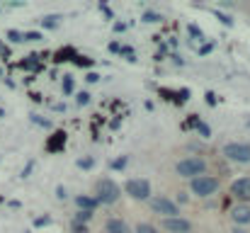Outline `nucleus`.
<instances>
[{
  "label": "nucleus",
  "instance_id": "1",
  "mask_svg": "<svg viewBox=\"0 0 250 233\" xmlns=\"http://www.w3.org/2000/svg\"><path fill=\"white\" fill-rule=\"evenodd\" d=\"M175 172H177L180 177L194 180V177H199V175H207V160H204V158H197V155L182 158V160L175 165Z\"/></svg>",
  "mask_w": 250,
  "mask_h": 233
},
{
  "label": "nucleus",
  "instance_id": "2",
  "mask_svg": "<svg viewBox=\"0 0 250 233\" xmlns=\"http://www.w3.org/2000/svg\"><path fill=\"white\" fill-rule=\"evenodd\" d=\"M119 194H122V187H119L112 177H102V180H97L92 197H95L100 204H114V202L119 199Z\"/></svg>",
  "mask_w": 250,
  "mask_h": 233
},
{
  "label": "nucleus",
  "instance_id": "3",
  "mask_svg": "<svg viewBox=\"0 0 250 233\" xmlns=\"http://www.w3.org/2000/svg\"><path fill=\"white\" fill-rule=\"evenodd\" d=\"M148 204H151V212H156V214L163 216V219H175V216H180V207H177V202H172L170 197L156 194V197L148 199Z\"/></svg>",
  "mask_w": 250,
  "mask_h": 233
},
{
  "label": "nucleus",
  "instance_id": "4",
  "mask_svg": "<svg viewBox=\"0 0 250 233\" xmlns=\"http://www.w3.org/2000/svg\"><path fill=\"white\" fill-rule=\"evenodd\" d=\"M189 187H192V192L197 197L204 199V197H211V194L219 192V177H214V175H199V177L189 180Z\"/></svg>",
  "mask_w": 250,
  "mask_h": 233
},
{
  "label": "nucleus",
  "instance_id": "5",
  "mask_svg": "<svg viewBox=\"0 0 250 233\" xmlns=\"http://www.w3.org/2000/svg\"><path fill=\"white\" fill-rule=\"evenodd\" d=\"M124 190H126V194H129L131 199H136V202H148V199H151V182L144 180V177H131V180H126Z\"/></svg>",
  "mask_w": 250,
  "mask_h": 233
},
{
  "label": "nucleus",
  "instance_id": "6",
  "mask_svg": "<svg viewBox=\"0 0 250 233\" xmlns=\"http://www.w3.org/2000/svg\"><path fill=\"white\" fill-rule=\"evenodd\" d=\"M224 155L233 163H241L246 165L250 163V144H241V141H233V144H226L224 146Z\"/></svg>",
  "mask_w": 250,
  "mask_h": 233
},
{
  "label": "nucleus",
  "instance_id": "7",
  "mask_svg": "<svg viewBox=\"0 0 250 233\" xmlns=\"http://www.w3.org/2000/svg\"><path fill=\"white\" fill-rule=\"evenodd\" d=\"M231 194H233L236 199H241L243 204H248L250 202V177H238V180H233Z\"/></svg>",
  "mask_w": 250,
  "mask_h": 233
},
{
  "label": "nucleus",
  "instance_id": "8",
  "mask_svg": "<svg viewBox=\"0 0 250 233\" xmlns=\"http://www.w3.org/2000/svg\"><path fill=\"white\" fill-rule=\"evenodd\" d=\"M163 229L170 233H189L192 231V224L182 216H175V219H163Z\"/></svg>",
  "mask_w": 250,
  "mask_h": 233
},
{
  "label": "nucleus",
  "instance_id": "9",
  "mask_svg": "<svg viewBox=\"0 0 250 233\" xmlns=\"http://www.w3.org/2000/svg\"><path fill=\"white\" fill-rule=\"evenodd\" d=\"M231 221L236 224V226H248L250 224V204H238V207H233L231 209Z\"/></svg>",
  "mask_w": 250,
  "mask_h": 233
},
{
  "label": "nucleus",
  "instance_id": "10",
  "mask_svg": "<svg viewBox=\"0 0 250 233\" xmlns=\"http://www.w3.org/2000/svg\"><path fill=\"white\" fill-rule=\"evenodd\" d=\"M76 207H78V212H95L100 207V202L95 197H90V194H78L76 197Z\"/></svg>",
  "mask_w": 250,
  "mask_h": 233
},
{
  "label": "nucleus",
  "instance_id": "11",
  "mask_svg": "<svg viewBox=\"0 0 250 233\" xmlns=\"http://www.w3.org/2000/svg\"><path fill=\"white\" fill-rule=\"evenodd\" d=\"M104 229H107V233H131L129 224L124 219H107Z\"/></svg>",
  "mask_w": 250,
  "mask_h": 233
},
{
  "label": "nucleus",
  "instance_id": "12",
  "mask_svg": "<svg viewBox=\"0 0 250 233\" xmlns=\"http://www.w3.org/2000/svg\"><path fill=\"white\" fill-rule=\"evenodd\" d=\"M63 141H66V134L63 131H56L54 139L49 141V151H61L63 148Z\"/></svg>",
  "mask_w": 250,
  "mask_h": 233
},
{
  "label": "nucleus",
  "instance_id": "13",
  "mask_svg": "<svg viewBox=\"0 0 250 233\" xmlns=\"http://www.w3.org/2000/svg\"><path fill=\"white\" fill-rule=\"evenodd\" d=\"M42 27H44V29H56V27H59V17H56V15L44 17V20H42Z\"/></svg>",
  "mask_w": 250,
  "mask_h": 233
},
{
  "label": "nucleus",
  "instance_id": "14",
  "mask_svg": "<svg viewBox=\"0 0 250 233\" xmlns=\"http://www.w3.org/2000/svg\"><path fill=\"white\" fill-rule=\"evenodd\" d=\"M144 22H163V15H158L153 10H146L144 12Z\"/></svg>",
  "mask_w": 250,
  "mask_h": 233
},
{
  "label": "nucleus",
  "instance_id": "15",
  "mask_svg": "<svg viewBox=\"0 0 250 233\" xmlns=\"http://www.w3.org/2000/svg\"><path fill=\"white\" fill-rule=\"evenodd\" d=\"M22 37H24V42H39V39H44L42 32H22Z\"/></svg>",
  "mask_w": 250,
  "mask_h": 233
},
{
  "label": "nucleus",
  "instance_id": "16",
  "mask_svg": "<svg viewBox=\"0 0 250 233\" xmlns=\"http://www.w3.org/2000/svg\"><path fill=\"white\" fill-rule=\"evenodd\" d=\"M7 39H10V42H15V44H20V42H24V37H22V32H17V29H10V32H7Z\"/></svg>",
  "mask_w": 250,
  "mask_h": 233
},
{
  "label": "nucleus",
  "instance_id": "17",
  "mask_svg": "<svg viewBox=\"0 0 250 233\" xmlns=\"http://www.w3.org/2000/svg\"><path fill=\"white\" fill-rule=\"evenodd\" d=\"M32 122H34V124H39V127H44V129H49V127H51V122H49V119H44L42 114H32Z\"/></svg>",
  "mask_w": 250,
  "mask_h": 233
},
{
  "label": "nucleus",
  "instance_id": "18",
  "mask_svg": "<svg viewBox=\"0 0 250 233\" xmlns=\"http://www.w3.org/2000/svg\"><path fill=\"white\" fill-rule=\"evenodd\" d=\"M90 219H92V212H78L73 221H76V224H85V221H90Z\"/></svg>",
  "mask_w": 250,
  "mask_h": 233
},
{
  "label": "nucleus",
  "instance_id": "19",
  "mask_svg": "<svg viewBox=\"0 0 250 233\" xmlns=\"http://www.w3.org/2000/svg\"><path fill=\"white\" fill-rule=\"evenodd\" d=\"M78 168H83V170L95 168V158H81V160H78Z\"/></svg>",
  "mask_w": 250,
  "mask_h": 233
},
{
  "label": "nucleus",
  "instance_id": "20",
  "mask_svg": "<svg viewBox=\"0 0 250 233\" xmlns=\"http://www.w3.org/2000/svg\"><path fill=\"white\" fill-rule=\"evenodd\" d=\"M76 102H78V105H81V107H85V105H87V102H90V92H78V95H76Z\"/></svg>",
  "mask_w": 250,
  "mask_h": 233
},
{
  "label": "nucleus",
  "instance_id": "21",
  "mask_svg": "<svg viewBox=\"0 0 250 233\" xmlns=\"http://www.w3.org/2000/svg\"><path fill=\"white\" fill-rule=\"evenodd\" d=\"M63 92H66V95H71V92H73V76L63 78Z\"/></svg>",
  "mask_w": 250,
  "mask_h": 233
},
{
  "label": "nucleus",
  "instance_id": "22",
  "mask_svg": "<svg viewBox=\"0 0 250 233\" xmlns=\"http://www.w3.org/2000/svg\"><path fill=\"white\" fill-rule=\"evenodd\" d=\"M136 233H158V231H156V226H151V224H139V226H136Z\"/></svg>",
  "mask_w": 250,
  "mask_h": 233
},
{
  "label": "nucleus",
  "instance_id": "23",
  "mask_svg": "<svg viewBox=\"0 0 250 233\" xmlns=\"http://www.w3.org/2000/svg\"><path fill=\"white\" fill-rule=\"evenodd\" d=\"M197 131H199V134H202L204 139H209V136H211V129H209V127H207L204 122H199V124H197Z\"/></svg>",
  "mask_w": 250,
  "mask_h": 233
},
{
  "label": "nucleus",
  "instance_id": "24",
  "mask_svg": "<svg viewBox=\"0 0 250 233\" xmlns=\"http://www.w3.org/2000/svg\"><path fill=\"white\" fill-rule=\"evenodd\" d=\"M197 124H199V117L197 114H189L187 122H185V127H189V129H197Z\"/></svg>",
  "mask_w": 250,
  "mask_h": 233
},
{
  "label": "nucleus",
  "instance_id": "25",
  "mask_svg": "<svg viewBox=\"0 0 250 233\" xmlns=\"http://www.w3.org/2000/svg\"><path fill=\"white\" fill-rule=\"evenodd\" d=\"M214 15H216V17H219V22H221V24H229V27H231V24H233V20H231V17H229V15H221V12H214Z\"/></svg>",
  "mask_w": 250,
  "mask_h": 233
},
{
  "label": "nucleus",
  "instance_id": "26",
  "mask_svg": "<svg viewBox=\"0 0 250 233\" xmlns=\"http://www.w3.org/2000/svg\"><path fill=\"white\" fill-rule=\"evenodd\" d=\"M211 49H214V44H211V42H209V44H202V46H199V51H197V54H199V56H204V54H211Z\"/></svg>",
  "mask_w": 250,
  "mask_h": 233
},
{
  "label": "nucleus",
  "instance_id": "27",
  "mask_svg": "<svg viewBox=\"0 0 250 233\" xmlns=\"http://www.w3.org/2000/svg\"><path fill=\"white\" fill-rule=\"evenodd\" d=\"M122 54L126 56V61H131V64L136 61V54H134V49H122Z\"/></svg>",
  "mask_w": 250,
  "mask_h": 233
},
{
  "label": "nucleus",
  "instance_id": "28",
  "mask_svg": "<svg viewBox=\"0 0 250 233\" xmlns=\"http://www.w3.org/2000/svg\"><path fill=\"white\" fill-rule=\"evenodd\" d=\"M124 165H126V155H122L119 160H114V163H112V168H114V170H122Z\"/></svg>",
  "mask_w": 250,
  "mask_h": 233
},
{
  "label": "nucleus",
  "instance_id": "29",
  "mask_svg": "<svg viewBox=\"0 0 250 233\" xmlns=\"http://www.w3.org/2000/svg\"><path fill=\"white\" fill-rule=\"evenodd\" d=\"M56 197H59V199H66V190H63L61 185L56 187Z\"/></svg>",
  "mask_w": 250,
  "mask_h": 233
},
{
  "label": "nucleus",
  "instance_id": "30",
  "mask_svg": "<svg viewBox=\"0 0 250 233\" xmlns=\"http://www.w3.org/2000/svg\"><path fill=\"white\" fill-rule=\"evenodd\" d=\"M49 221H51L49 216H42V219H37V221H34V226H44V224H49Z\"/></svg>",
  "mask_w": 250,
  "mask_h": 233
},
{
  "label": "nucleus",
  "instance_id": "31",
  "mask_svg": "<svg viewBox=\"0 0 250 233\" xmlns=\"http://www.w3.org/2000/svg\"><path fill=\"white\" fill-rule=\"evenodd\" d=\"M73 231H78V233H85V231H87V229H85V224H76V221H73Z\"/></svg>",
  "mask_w": 250,
  "mask_h": 233
},
{
  "label": "nucleus",
  "instance_id": "32",
  "mask_svg": "<svg viewBox=\"0 0 250 233\" xmlns=\"http://www.w3.org/2000/svg\"><path fill=\"white\" fill-rule=\"evenodd\" d=\"M32 168H34V163H27V168H24V170H22V177H27V175H29V172H32Z\"/></svg>",
  "mask_w": 250,
  "mask_h": 233
},
{
  "label": "nucleus",
  "instance_id": "33",
  "mask_svg": "<svg viewBox=\"0 0 250 233\" xmlns=\"http://www.w3.org/2000/svg\"><path fill=\"white\" fill-rule=\"evenodd\" d=\"M85 80H87V83H97V80H100V76H97V73H87V78H85Z\"/></svg>",
  "mask_w": 250,
  "mask_h": 233
},
{
  "label": "nucleus",
  "instance_id": "34",
  "mask_svg": "<svg viewBox=\"0 0 250 233\" xmlns=\"http://www.w3.org/2000/svg\"><path fill=\"white\" fill-rule=\"evenodd\" d=\"M109 51H122V46L117 42H109Z\"/></svg>",
  "mask_w": 250,
  "mask_h": 233
},
{
  "label": "nucleus",
  "instance_id": "35",
  "mask_svg": "<svg viewBox=\"0 0 250 233\" xmlns=\"http://www.w3.org/2000/svg\"><path fill=\"white\" fill-rule=\"evenodd\" d=\"M207 102H209V105H216V97H214L211 92H207Z\"/></svg>",
  "mask_w": 250,
  "mask_h": 233
},
{
  "label": "nucleus",
  "instance_id": "36",
  "mask_svg": "<svg viewBox=\"0 0 250 233\" xmlns=\"http://www.w3.org/2000/svg\"><path fill=\"white\" fill-rule=\"evenodd\" d=\"M231 233H246V231H243L241 226H236V229H233V231H231Z\"/></svg>",
  "mask_w": 250,
  "mask_h": 233
},
{
  "label": "nucleus",
  "instance_id": "37",
  "mask_svg": "<svg viewBox=\"0 0 250 233\" xmlns=\"http://www.w3.org/2000/svg\"><path fill=\"white\" fill-rule=\"evenodd\" d=\"M0 78H2V68H0Z\"/></svg>",
  "mask_w": 250,
  "mask_h": 233
}]
</instances>
